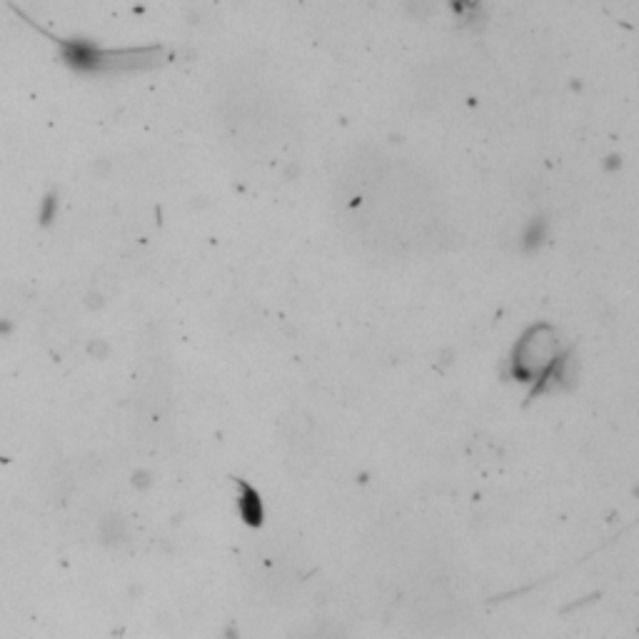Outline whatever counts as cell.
I'll return each instance as SVG.
<instances>
[{
	"instance_id": "1",
	"label": "cell",
	"mask_w": 639,
	"mask_h": 639,
	"mask_svg": "<svg viewBox=\"0 0 639 639\" xmlns=\"http://www.w3.org/2000/svg\"><path fill=\"white\" fill-rule=\"evenodd\" d=\"M515 372L527 382H545L560 365V340L550 325H537L517 342Z\"/></svg>"
}]
</instances>
